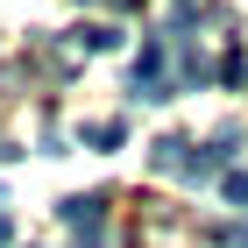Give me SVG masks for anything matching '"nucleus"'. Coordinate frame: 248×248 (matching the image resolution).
<instances>
[{"mask_svg":"<svg viewBox=\"0 0 248 248\" xmlns=\"http://www.w3.org/2000/svg\"><path fill=\"white\" fill-rule=\"evenodd\" d=\"M99 213H107V199L78 191V199H64V206H57V220H64V227H78V241H85V234H99Z\"/></svg>","mask_w":248,"mask_h":248,"instance_id":"1","label":"nucleus"},{"mask_svg":"<svg viewBox=\"0 0 248 248\" xmlns=\"http://www.w3.org/2000/svg\"><path fill=\"white\" fill-rule=\"evenodd\" d=\"M185 156H191V142H177V135H163V142H156V170H185Z\"/></svg>","mask_w":248,"mask_h":248,"instance_id":"2","label":"nucleus"},{"mask_svg":"<svg viewBox=\"0 0 248 248\" xmlns=\"http://www.w3.org/2000/svg\"><path fill=\"white\" fill-rule=\"evenodd\" d=\"M85 142H93V149H121V142H128V128H121V121H93V128H85Z\"/></svg>","mask_w":248,"mask_h":248,"instance_id":"3","label":"nucleus"},{"mask_svg":"<svg viewBox=\"0 0 248 248\" xmlns=\"http://www.w3.org/2000/svg\"><path fill=\"white\" fill-rule=\"evenodd\" d=\"M220 78H227V85H241V78H248V57H241V50H227V57H220Z\"/></svg>","mask_w":248,"mask_h":248,"instance_id":"4","label":"nucleus"},{"mask_svg":"<svg viewBox=\"0 0 248 248\" xmlns=\"http://www.w3.org/2000/svg\"><path fill=\"white\" fill-rule=\"evenodd\" d=\"M220 191H227L234 206H248V170H227V177H220Z\"/></svg>","mask_w":248,"mask_h":248,"instance_id":"5","label":"nucleus"},{"mask_svg":"<svg viewBox=\"0 0 248 248\" xmlns=\"http://www.w3.org/2000/svg\"><path fill=\"white\" fill-rule=\"evenodd\" d=\"M7 241H15V220H7V206H0V248H7Z\"/></svg>","mask_w":248,"mask_h":248,"instance_id":"6","label":"nucleus"},{"mask_svg":"<svg viewBox=\"0 0 248 248\" xmlns=\"http://www.w3.org/2000/svg\"><path fill=\"white\" fill-rule=\"evenodd\" d=\"M121 7H135V0H121Z\"/></svg>","mask_w":248,"mask_h":248,"instance_id":"7","label":"nucleus"}]
</instances>
